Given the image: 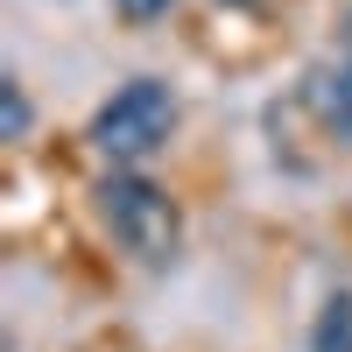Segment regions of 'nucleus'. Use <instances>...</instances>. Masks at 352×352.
<instances>
[{"label": "nucleus", "mask_w": 352, "mask_h": 352, "mask_svg": "<svg viewBox=\"0 0 352 352\" xmlns=\"http://www.w3.org/2000/svg\"><path fill=\"white\" fill-rule=\"evenodd\" d=\"M99 219L113 232V247L134 254L141 268H162V261L184 247V212H176V197L155 184V176H141V169H113L99 184Z\"/></svg>", "instance_id": "nucleus-1"}, {"label": "nucleus", "mask_w": 352, "mask_h": 352, "mask_svg": "<svg viewBox=\"0 0 352 352\" xmlns=\"http://www.w3.org/2000/svg\"><path fill=\"white\" fill-rule=\"evenodd\" d=\"M169 134H176V92L162 78H127L92 113V148L106 162H148Z\"/></svg>", "instance_id": "nucleus-2"}, {"label": "nucleus", "mask_w": 352, "mask_h": 352, "mask_svg": "<svg viewBox=\"0 0 352 352\" xmlns=\"http://www.w3.org/2000/svg\"><path fill=\"white\" fill-rule=\"evenodd\" d=\"M296 99L317 127H324L331 141H352V56H324V64H310Z\"/></svg>", "instance_id": "nucleus-3"}, {"label": "nucleus", "mask_w": 352, "mask_h": 352, "mask_svg": "<svg viewBox=\"0 0 352 352\" xmlns=\"http://www.w3.org/2000/svg\"><path fill=\"white\" fill-rule=\"evenodd\" d=\"M310 352H352V296L345 289L324 296V310H317V324H310Z\"/></svg>", "instance_id": "nucleus-4"}, {"label": "nucleus", "mask_w": 352, "mask_h": 352, "mask_svg": "<svg viewBox=\"0 0 352 352\" xmlns=\"http://www.w3.org/2000/svg\"><path fill=\"white\" fill-rule=\"evenodd\" d=\"M28 120H36V113H28L21 78H0V134H8V141H21V134H28Z\"/></svg>", "instance_id": "nucleus-5"}, {"label": "nucleus", "mask_w": 352, "mask_h": 352, "mask_svg": "<svg viewBox=\"0 0 352 352\" xmlns=\"http://www.w3.org/2000/svg\"><path fill=\"white\" fill-rule=\"evenodd\" d=\"M127 21H155V14H169V0H113Z\"/></svg>", "instance_id": "nucleus-6"}, {"label": "nucleus", "mask_w": 352, "mask_h": 352, "mask_svg": "<svg viewBox=\"0 0 352 352\" xmlns=\"http://www.w3.org/2000/svg\"><path fill=\"white\" fill-rule=\"evenodd\" d=\"M226 8H240V0H226Z\"/></svg>", "instance_id": "nucleus-7"}]
</instances>
